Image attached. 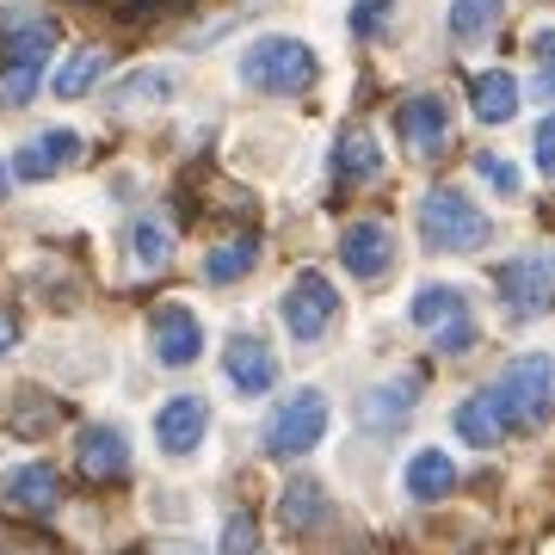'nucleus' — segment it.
I'll use <instances>...</instances> for the list:
<instances>
[{
    "instance_id": "nucleus-25",
    "label": "nucleus",
    "mask_w": 555,
    "mask_h": 555,
    "mask_svg": "<svg viewBox=\"0 0 555 555\" xmlns=\"http://www.w3.org/2000/svg\"><path fill=\"white\" fill-rule=\"evenodd\" d=\"M100 68H105V50L100 43H87V50H75V56L50 75V93H56V100H80V93L100 80Z\"/></svg>"
},
{
    "instance_id": "nucleus-8",
    "label": "nucleus",
    "mask_w": 555,
    "mask_h": 555,
    "mask_svg": "<svg viewBox=\"0 0 555 555\" xmlns=\"http://www.w3.org/2000/svg\"><path fill=\"white\" fill-rule=\"evenodd\" d=\"M339 266H346L358 284H377V278L396 266V229H389V222H377V217L352 222V229L339 235Z\"/></svg>"
},
{
    "instance_id": "nucleus-27",
    "label": "nucleus",
    "mask_w": 555,
    "mask_h": 555,
    "mask_svg": "<svg viewBox=\"0 0 555 555\" xmlns=\"http://www.w3.org/2000/svg\"><path fill=\"white\" fill-rule=\"evenodd\" d=\"M173 93V75L167 68H137L112 87V105H149V100H167Z\"/></svg>"
},
{
    "instance_id": "nucleus-24",
    "label": "nucleus",
    "mask_w": 555,
    "mask_h": 555,
    "mask_svg": "<svg viewBox=\"0 0 555 555\" xmlns=\"http://www.w3.org/2000/svg\"><path fill=\"white\" fill-rule=\"evenodd\" d=\"M456 315H469V302H463V291H451V284H426V291L408 302V321H414V327H433V334Z\"/></svg>"
},
{
    "instance_id": "nucleus-26",
    "label": "nucleus",
    "mask_w": 555,
    "mask_h": 555,
    "mask_svg": "<svg viewBox=\"0 0 555 555\" xmlns=\"http://www.w3.org/2000/svg\"><path fill=\"white\" fill-rule=\"evenodd\" d=\"M130 259H137L142 272H160V266L173 259V235H167L155 217H142L137 229H130Z\"/></svg>"
},
{
    "instance_id": "nucleus-12",
    "label": "nucleus",
    "mask_w": 555,
    "mask_h": 555,
    "mask_svg": "<svg viewBox=\"0 0 555 555\" xmlns=\"http://www.w3.org/2000/svg\"><path fill=\"white\" fill-rule=\"evenodd\" d=\"M0 500L25 518H50L62 506V476L50 463H20V469H7L0 476Z\"/></svg>"
},
{
    "instance_id": "nucleus-20",
    "label": "nucleus",
    "mask_w": 555,
    "mask_h": 555,
    "mask_svg": "<svg viewBox=\"0 0 555 555\" xmlns=\"http://www.w3.org/2000/svg\"><path fill=\"white\" fill-rule=\"evenodd\" d=\"M469 112L481 124H513L518 118V80L506 68H488V75L469 80Z\"/></svg>"
},
{
    "instance_id": "nucleus-19",
    "label": "nucleus",
    "mask_w": 555,
    "mask_h": 555,
    "mask_svg": "<svg viewBox=\"0 0 555 555\" xmlns=\"http://www.w3.org/2000/svg\"><path fill=\"white\" fill-rule=\"evenodd\" d=\"M401 494L420 500V506L456 494V463L444 451H414V456H408V469H401Z\"/></svg>"
},
{
    "instance_id": "nucleus-28",
    "label": "nucleus",
    "mask_w": 555,
    "mask_h": 555,
    "mask_svg": "<svg viewBox=\"0 0 555 555\" xmlns=\"http://www.w3.org/2000/svg\"><path fill=\"white\" fill-rule=\"evenodd\" d=\"M494 20H500V0H456V7H451V38L456 43H476V38L494 31Z\"/></svg>"
},
{
    "instance_id": "nucleus-1",
    "label": "nucleus",
    "mask_w": 555,
    "mask_h": 555,
    "mask_svg": "<svg viewBox=\"0 0 555 555\" xmlns=\"http://www.w3.org/2000/svg\"><path fill=\"white\" fill-rule=\"evenodd\" d=\"M488 235H494V222L481 217L456 185H438V192L420 198V241L433 254H476V247H488Z\"/></svg>"
},
{
    "instance_id": "nucleus-7",
    "label": "nucleus",
    "mask_w": 555,
    "mask_h": 555,
    "mask_svg": "<svg viewBox=\"0 0 555 555\" xmlns=\"http://www.w3.org/2000/svg\"><path fill=\"white\" fill-rule=\"evenodd\" d=\"M50 50H56V31H50V25H20V31L7 38V75H0V93H7L13 105L31 100V87H38Z\"/></svg>"
},
{
    "instance_id": "nucleus-4",
    "label": "nucleus",
    "mask_w": 555,
    "mask_h": 555,
    "mask_svg": "<svg viewBox=\"0 0 555 555\" xmlns=\"http://www.w3.org/2000/svg\"><path fill=\"white\" fill-rule=\"evenodd\" d=\"M327 438V396L321 389H297L291 401H278V414L266 420V451L272 456H309Z\"/></svg>"
},
{
    "instance_id": "nucleus-22",
    "label": "nucleus",
    "mask_w": 555,
    "mask_h": 555,
    "mask_svg": "<svg viewBox=\"0 0 555 555\" xmlns=\"http://www.w3.org/2000/svg\"><path fill=\"white\" fill-rule=\"evenodd\" d=\"M377 173H383V155H377V142H371V130H346L334 149V179L339 185H371Z\"/></svg>"
},
{
    "instance_id": "nucleus-9",
    "label": "nucleus",
    "mask_w": 555,
    "mask_h": 555,
    "mask_svg": "<svg viewBox=\"0 0 555 555\" xmlns=\"http://www.w3.org/2000/svg\"><path fill=\"white\" fill-rule=\"evenodd\" d=\"M414 408H420V371H408V377H389V383H377V389L358 396V426L377 433V438H389V433L408 426Z\"/></svg>"
},
{
    "instance_id": "nucleus-21",
    "label": "nucleus",
    "mask_w": 555,
    "mask_h": 555,
    "mask_svg": "<svg viewBox=\"0 0 555 555\" xmlns=\"http://www.w3.org/2000/svg\"><path fill=\"white\" fill-rule=\"evenodd\" d=\"M278 525H284V531H321V525H327V488H321V481H291V488H284V500H278Z\"/></svg>"
},
{
    "instance_id": "nucleus-32",
    "label": "nucleus",
    "mask_w": 555,
    "mask_h": 555,
    "mask_svg": "<svg viewBox=\"0 0 555 555\" xmlns=\"http://www.w3.org/2000/svg\"><path fill=\"white\" fill-rule=\"evenodd\" d=\"M469 346H476V321H469V315H456V321L438 327V352H444V358H463Z\"/></svg>"
},
{
    "instance_id": "nucleus-23",
    "label": "nucleus",
    "mask_w": 555,
    "mask_h": 555,
    "mask_svg": "<svg viewBox=\"0 0 555 555\" xmlns=\"http://www.w3.org/2000/svg\"><path fill=\"white\" fill-rule=\"evenodd\" d=\"M254 266H259V241L235 235V241H222V247L204 254V284H235V278H247Z\"/></svg>"
},
{
    "instance_id": "nucleus-3",
    "label": "nucleus",
    "mask_w": 555,
    "mask_h": 555,
    "mask_svg": "<svg viewBox=\"0 0 555 555\" xmlns=\"http://www.w3.org/2000/svg\"><path fill=\"white\" fill-rule=\"evenodd\" d=\"M241 80L259 87V93H302L315 80V50L297 38H259L241 56Z\"/></svg>"
},
{
    "instance_id": "nucleus-31",
    "label": "nucleus",
    "mask_w": 555,
    "mask_h": 555,
    "mask_svg": "<svg viewBox=\"0 0 555 555\" xmlns=\"http://www.w3.org/2000/svg\"><path fill=\"white\" fill-rule=\"evenodd\" d=\"M389 13H396V0H358L352 7V31L358 38H377L383 25H389Z\"/></svg>"
},
{
    "instance_id": "nucleus-15",
    "label": "nucleus",
    "mask_w": 555,
    "mask_h": 555,
    "mask_svg": "<svg viewBox=\"0 0 555 555\" xmlns=\"http://www.w3.org/2000/svg\"><path fill=\"white\" fill-rule=\"evenodd\" d=\"M75 463L87 481H124L130 476V438H124V426H87L75 444Z\"/></svg>"
},
{
    "instance_id": "nucleus-17",
    "label": "nucleus",
    "mask_w": 555,
    "mask_h": 555,
    "mask_svg": "<svg viewBox=\"0 0 555 555\" xmlns=\"http://www.w3.org/2000/svg\"><path fill=\"white\" fill-rule=\"evenodd\" d=\"M451 426H456V438H463V444H481V451H494L500 438L513 433V420H506V408H500L494 389H481V396L463 401V408L451 414Z\"/></svg>"
},
{
    "instance_id": "nucleus-6",
    "label": "nucleus",
    "mask_w": 555,
    "mask_h": 555,
    "mask_svg": "<svg viewBox=\"0 0 555 555\" xmlns=\"http://www.w3.org/2000/svg\"><path fill=\"white\" fill-rule=\"evenodd\" d=\"M339 315V297L334 284L321 272H297L291 278V291H284V327H291V339H302V346H315L327 327H334Z\"/></svg>"
},
{
    "instance_id": "nucleus-29",
    "label": "nucleus",
    "mask_w": 555,
    "mask_h": 555,
    "mask_svg": "<svg viewBox=\"0 0 555 555\" xmlns=\"http://www.w3.org/2000/svg\"><path fill=\"white\" fill-rule=\"evenodd\" d=\"M222 555H259V525L247 513H235L222 525Z\"/></svg>"
},
{
    "instance_id": "nucleus-11",
    "label": "nucleus",
    "mask_w": 555,
    "mask_h": 555,
    "mask_svg": "<svg viewBox=\"0 0 555 555\" xmlns=\"http://www.w3.org/2000/svg\"><path fill=\"white\" fill-rule=\"evenodd\" d=\"M204 433H210V401L204 396H173V401H160V414H155V444L167 456H192L204 444Z\"/></svg>"
},
{
    "instance_id": "nucleus-33",
    "label": "nucleus",
    "mask_w": 555,
    "mask_h": 555,
    "mask_svg": "<svg viewBox=\"0 0 555 555\" xmlns=\"http://www.w3.org/2000/svg\"><path fill=\"white\" fill-rule=\"evenodd\" d=\"M537 167H543V173L555 167V124H550V118L537 124Z\"/></svg>"
},
{
    "instance_id": "nucleus-34",
    "label": "nucleus",
    "mask_w": 555,
    "mask_h": 555,
    "mask_svg": "<svg viewBox=\"0 0 555 555\" xmlns=\"http://www.w3.org/2000/svg\"><path fill=\"white\" fill-rule=\"evenodd\" d=\"M13 346H20V315H13V309H0V358L13 352Z\"/></svg>"
},
{
    "instance_id": "nucleus-10",
    "label": "nucleus",
    "mask_w": 555,
    "mask_h": 555,
    "mask_svg": "<svg viewBox=\"0 0 555 555\" xmlns=\"http://www.w3.org/2000/svg\"><path fill=\"white\" fill-rule=\"evenodd\" d=\"M149 346H155V358L167 364V371H185V364H198V352H204L198 315H192V309H179V302L155 309V321H149Z\"/></svg>"
},
{
    "instance_id": "nucleus-2",
    "label": "nucleus",
    "mask_w": 555,
    "mask_h": 555,
    "mask_svg": "<svg viewBox=\"0 0 555 555\" xmlns=\"http://www.w3.org/2000/svg\"><path fill=\"white\" fill-rule=\"evenodd\" d=\"M494 396H500V408H506V420H513V433H537V426L550 420V401H555V364L543 352L513 358V364L500 371Z\"/></svg>"
},
{
    "instance_id": "nucleus-18",
    "label": "nucleus",
    "mask_w": 555,
    "mask_h": 555,
    "mask_svg": "<svg viewBox=\"0 0 555 555\" xmlns=\"http://www.w3.org/2000/svg\"><path fill=\"white\" fill-rule=\"evenodd\" d=\"M56 420H62V401L43 396V389H7V396H0V426H7V433L43 438Z\"/></svg>"
},
{
    "instance_id": "nucleus-16",
    "label": "nucleus",
    "mask_w": 555,
    "mask_h": 555,
    "mask_svg": "<svg viewBox=\"0 0 555 555\" xmlns=\"http://www.w3.org/2000/svg\"><path fill=\"white\" fill-rule=\"evenodd\" d=\"M80 160V137L75 130H43V137H31L13 155V179H56L62 167H75Z\"/></svg>"
},
{
    "instance_id": "nucleus-30",
    "label": "nucleus",
    "mask_w": 555,
    "mask_h": 555,
    "mask_svg": "<svg viewBox=\"0 0 555 555\" xmlns=\"http://www.w3.org/2000/svg\"><path fill=\"white\" fill-rule=\"evenodd\" d=\"M476 173L488 179V185H494V192H506V198H513L518 185H525V179H518V167H513V160L488 155V149H481V155H476Z\"/></svg>"
},
{
    "instance_id": "nucleus-5",
    "label": "nucleus",
    "mask_w": 555,
    "mask_h": 555,
    "mask_svg": "<svg viewBox=\"0 0 555 555\" xmlns=\"http://www.w3.org/2000/svg\"><path fill=\"white\" fill-rule=\"evenodd\" d=\"M550 297H555V259L543 254V247H531V254H518V259L500 266V302H506L518 321H537L550 309Z\"/></svg>"
},
{
    "instance_id": "nucleus-14",
    "label": "nucleus",
    "mask_w": 555,
    "mask_h": 555,
    "mask_svg": "<svg viewBox=\"0 0 555 555\" xmlns=\"http://www.w3.org/2000/svg\"><path fill=\"white\" fill-rule=\"evenodd\" d=\"M222 377L235 383L241 396H266V389L278 383L272 346H266V339H254V334H235L229 346H222Z\"/></svg>"
},
{
    "instance_id": "nucleus-13",
    "label": "nucleus",
    "mask_w": 555,
    "mask_h": 555,
    "mask_svg": "<svg viewBox=\"0 0 555 555\" xmlns=\"http://www.w3.org/2000/svg\"><path fill=\"white\" fill-rule=\"evenodd\" d=\"M396 130L414 155H438V149L451 142V105L438 100V93H414V100L396 112Z\"/></svg>"
}]
</instances>
